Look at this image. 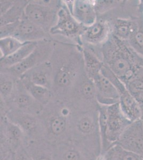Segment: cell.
Returning a JSON list of instances; mask_svg holds the SVG:
<instances>
[{"label":"cell","instance_id":"obj_27","mask_svg":"<svg viewBox=\"0 0 143 160\" xmlns=\"http://www.w3.org/2000/svg\"><path fill=\"white\" fill-rule=\"evenodd\" d=\"M28 1H15V3L3 15L1 16V26L20 20L24 15Z\"/></svg>","mask_w":143,"mask_h":160},{"label":"cell","instance_id":"obj_6","mask_svg":"<svg viewBox=\"0 0 143 160\" xmlns=\"http://www.w3.org/2000/svg\"><path fill=\"white\" fill-rule=\"evenodd\" d=\"M54 42L49 39L38 42L34 50L24 60L11 68H1V72L8 73L19 79L27 71L42 62L50 60L54 49Z\"/></svg>","mask_w":143,"mask_h":160},{"label":"cell","instance_id":"obj_9","mask_svg":"<svg viewBox=\"0 0 143 160\" xmlns=\"http://www.w3.org/2000/svg\"><path fill=\"white\" fill-rule=\"evenodd\" d=\"M1 107L6 109H15L35 115H40L44 106L33 98L18 79L11 98L7 102H1Z\"/></svg>","mask_w":143,"mask_h":160},{"label":"cell","instance_id":"obj_1","mask_svg":"<svg viewBox=\"0 0 143 160\" xmlns=\"http://www.w3.org/2000/svg\"><path fill=\"white\" fill-rule=\"evenodd\" d=\"M104 64L125 84L143 68V57L128 41L120 40L112 34L101 46Z\"/></svg>","mask_w":143,"mask_h":160},{"label":"cell","instance_id":"obj_3","mask_svg":"<svg viewBox=\"0 0 143 160\" xmlns=\"http://www.w3.org/2000/svg\"><path fill=\"white\" fill-rule=\"evenodd\" d=\"M74 109L67 102H51L39 115L43 124L45 139L57 145L68 140L69 122Z\"/></svg>","mask_w":143,"mask_h":160},{"label":"cell","instance_id":"obj_28","mask_svg":"<svg viewBox=\"0 0 143 160\" xmlns=\"http://www.w3.org/2000/svg\"><path fill=\"white\" fill-rule=\"evenodd\" d=\"M14 77L8 73L1 72L0 75V92L1 102H7L11 98L15 89L17 81Z\"/></svg>","mask_w":143,"mask_h":160},{"label":"cell","instance_id":"obj_16","mask_svg":"<svg viewBox=\"0 0 143 160\" xmlns=\"http://www.w3.org/2000/svg\"><path fill=\"white\" fill-rule=\"evenodd\" d=\"M49 32L31 22L24 15L14 36L21 42H38L49 39Z\"/></svg>","mask_w":143,"mask_h":160},{"label":"cell","instance_id":"obj_30","mask_svg":"<svg viewBox=\"0 0 143 160\" xmlns=\"http://www.w3.org/2000/svg\"><path fill=\"white\" fill-rule=\"evenodd\" d=\"M25 43L21 42L15 37H6L0 38L1 59L12 55Z\"/></svg>","mask_w":143,"mask_h":160},{"label":"cell","instance_id":"obj_31","mask_svg":"<svg viewBox=\"0 0 143 160\" xmlns=\"http://www.w3.org/2000/svg\"><path fill=\"white\" fill-rule=\"evenodd\" d=\"M128 42L138 53L143 57V29L140 28V26Z\"/></svg>","mask_w":143,"mask_h":160},{"label":"cell","instance_id":"obj_33","mask_svg":"<svg viewBox=\"0 0 143 160\" xmlns=\"http://www.w3.org/2000/svg\"><path fill=\"white\" fill-rule=\"evenodd\" d=\"M117 1H94L96 12L101 14L113 8L118 3Z\"/></svg>","mask_w":143,"mask_h":160},{"label":"cell","instance_id":"obj_24","mask_svg":"<svg viewBox=\"0 0 143 160\" xmlns=\"http://www.w3.org/2000/svg\"><path fill=\"white\" fill-rule=\"evenodd\" d=\"M138 24L132 20L116 19L112 29V34L120 40L128 41L138 28Z\"/></svg>","mask_w":143,"mask_h":160},{"label":"cell","instance_id":"obj_11","mask_svg":"<svg viewBox=\"0 0 143 160\" xmlns=\"http://www.w3.org/2000/svg\"><path fill=\"white\" fill-rule=\"evenodd\" d=\"M108 115L107 140L112 146L118 142L123 131L132 122L124 114L119 103L108 106Z\"/></svg>","mask_w":143,"mask_h":160},{"label":"cell","instance_id":"obj_2","mask_svg":"<svg viewBox=\"0 0 143 160\" xmlns=\"http://www.w3.org/2000/svg\"><path fill=\"white\" fill-rule=\"evenodd\" d=\"M68 140L80 146L97 159L101 153L98 109L75 108L71 115Z\"/></svg>","mask_w":143,"mask_h":160},{"label":"cell","instance_id":"obj_4","mask_svg":"<svg viewBox=\"0 0 143 160\" xmlns=\"http://www.w3.org/2000/svg\"><path fill=\"white\" fill-rule=\"evenodd\" d=\"M53 65L54 77L52 90L54 93L65 94L72 87L77 85L80 69V59L76 55L63 56V58L56 65Z\"/></svg>","mask_w":143,"mask_h":160},{"label":"cell","instance_id":"obj_17","mask_svg":"<svg viewBox=\"0 0 143 160\" xmlns=\"http://www.w3.org/2000/svg\"><path fill=\"white\" fill-rule=\"evenodd\" d=\"M21 77L27 78L35 84L52 90L54 77L53 64L50 60H47L27 71Z\"/></svg>","mask_w":143,"mask_h":160},{"label":"cell","instance_id":"obj_32","mask_svg":"<svg viewBox=\"0 0 143 160\" xmlns=\"http://www.w3.org/2000/svg\"><path fill=\"white\" fill-rule=\"evenodd\" d=\"M20 20L1 26L0 28L1 38L6 37H13L19 25Z\"/></svg>","mask_w":143,"mask_h":160},{"label":"cell","instance_id":"obj_23","mask_svg":"<svg viewBox=\"0 0 143 160\" xmlns=\"http://www.w3.org/2000/svg\"><path fill=\"white\" fill-rule=\"evenodd\" d=\"M38 44V42H27L12 55L1 59V69L11 68L22 62L34 50Z\"/></svg>","mask_w":143,"mask_h":160},{"label":"cell","instance_id":"obj_25","mask_svg":"<svg viewBox=\"0 0 143 160\" xmlns=\"http://www.w3.org/2000/svg\"><path fill=\"white\" fill-rule=\"evenodd\" d=\"M97 160H143V158L139 155L127 151L115 144L104 154L100 155Z\"/></svg>","mask_w":143,"mask_h":160},{"label":"cell","instance_id":"obj_13","mask_svg":"<svg viewBox=\"0 0 143 160\" xmlns=\"http://www.w3.org/2000/svg\"><path fill=\"white\" fill-rule=\"evenodd\" d=\"M27 138L20 128L6 117H1V144L8 146L13 153L22 145Z\"/></svg>","mask_w":143,"mask_h":160},{"label":"cell","instance_id":"obj_8","mask_svg":"<svg viewBox=\"0 0 143 160\" xmlns=\"http://www.w3.org/2000/svg\"><path fill=\"white\" fill-rule=\"evenodd\" d=\"M62 2L57 11L56 22L51 28L49 34L71 39H78L80 42V37L85 27L75 19L65 1Z\"/></svg>","mask_w":143,"mask_h":160},{"label":"cell","instance_id":"obj_7","mask_svg":"<svg viewBox=\"0 0 143 160\" xmlns=\"http://www.w3.org/2000/svg\"><path fill=\"white\" fill-rule=\"evenodd\" d=\"M1 117H6L20 128L25 135L27 141L45 139L43 124L39 115L9 109L4 114L1 115Z\"/></svg>","mask_w":143,"mask_h":160},{"label":"cell","instance_id":"obj_10","mask_svg":"<svg viewBox=\"0 0 143 160\" xmlns=\"http://www.w3.org/2000/svg\"><path fill=\"white\" fill-rule=\"evenodd\" d=\"M115 144L143 158V120L132 122Z\"/></svg>","mask_w":143,"mask_h":160},{"label":"cell","instance_id":"obj_22","mask_svg":"<svg viewBox=\"0 0 143 160\" xmlns=\"http://www.w3.org/2000/svg\"><path fill=\"white\" fill-rule=\"evenodd\" d=\"M19 80L31 96L42 105L45 106L52 102L54 97L52 90L33 83L24 77H21Z\"/></svg>","mask_w":143,"mask_h":160},{"label":"cell","instance_id":"obj_19","mask_svg":"<svg viewBox=\"0 0 143 160\" xmlns=\"http://www.w3.org/2000/svg\"><path fill=\"white\" fill-rule=\"evenodd\" d=\"M55 146L56 160H97L85 149L69 140Z\"/></svg>","mask_w":143,"mask_h":160},{"label":"cell","instance_id":"obj_14","mask_svg":"<svg viewBox=\"0 0 143 160\" xmlns=\"http://www.w3.org/2000/svg\"><path fill=\"white\" fill-rule=\"evenodd\" d=\"M111 31L112 28L109 22L97 18L94 24L85 28L80 37V40L87 45L101 46L112 34Z\"/></svg>","mask_w":143,"mask_h":160},{"label":"cell","instance_id":"obj_5","mask_svg":"<svg viewBox=\"0 0 143 160\" xmlns=\"http://www.w3.org/2000/svg\"><path fill=\"white\" fill-rule=\"evenodd\" d=\"M58 1H28L24 11L25 16L49 32L56 24L57 14L61 4Z\"/></svg>","mask_w":143,"mask_h":160},{"label":"cell","instance_id":"obj_15","mask_svg":"<svg viewBox=\"0 0 143 160\" xmlns=\"http://www.w3.org/2000/svg\"><path fill=\"white\" fill-rule=\"evenodd\" d=\"M92 80L96 87V101L98 104L110 106L119 103V93L110 81L101 72Z\"/></svg>","mask_w":143,"mask_h":160},{"label":"cell","instance_id":"obj_29","mask_svg":"<svg viewBox=\"0 0 143 160\" xmlns=\"http://www.w3.org/2000/svg\"><path fill=\"white\" fill-rule=\"evenodd\" d=\"M127 90L141 106H143V68L129 82L125 84Z\"/></svg>","mask_w":143,"mask_h":160},{"label":"cell","instance_id":"obj_34","mask_svg":"<svg viewBox=\"0 0 143 160\" xmlns=\"http://www.w3.org/2000/svg\"><path fill=\"white\" fill-rule=\"evenodd\" d=\"M13 160H32L26 149L25 146L22 145L13 153Z\"/></svg>","mask_w":143,"mask_h":160},{"label":"cell","instance_id":"obj_35","mask_svg":"<svg viewBox=\"0 0 143 160\" xmlns=\"http://www.w3.org/2000/svg\"><path fill=\"white\" fill-rule=\"evenodd\" d=\"M15 1L2 0L0 1L1 6V16L3 15L9 10L15 3Z\"/></svg>","mask_w":143,"mask_h":160},{"label":"cell","instance_id":"obj_18","mask_svg":"<svg viewBox=\"0 0 143 160\" xmlns=\"http://www.w3.org/2000/svg\"><path fill=\"white\" fill-rule=\"evenodd\" d=\"M24 146L32 160H56V146L45 139L27 140Z\"/></svg>","mask_w":143,"mask_h":160},{"label":"cell","instance_id":"obj_26","mask_svg":"<svg viewBox=\"0 0 143 160\" xmlns=\"http://www.w3.org/2000/svg\"><path fill=\"white\" fill-rule=\"evenodd\" d=\"M98 124L101 140V153L103 154L111 147L107 140L108 128V106L98 104Z\"/></svg>","mask_w":143,"mask_h":160},{"label":"cell","instance_id":"obj_12","mask_svg":"<svg viewBox=\"0 0 143 160\" xmlns=\"http://www.w3.org/2000/svg\"><path fill=\"white\" fill-rule=\"evenodd\" d=\"M73 17L84 27H88L97 20L94 1L74 0L65 1Z\"/></svg>","mask_w":143,"mask_h":160},{"label":"cell","instance_id":"obj_21","mask_svg":"<svg viewBox=\"0 0 143 160\" xmlns=\"http://www.w3.org/2000/svg\"><path fill=\"white\" fill-rule=\"evenodd\" d=\"M81 52L85 74L90 79L93 80L101 72L103 62L97 53L89 48L83 46L81 48Z\"/></svg>","mask_w":143,"mask_h":160},{"label":"cell","instance_id":"obj_20","mask_svg":"<svg viewBox=\"0 0 143 160\" xmlns=\"http://www.w3.org/2000/svg\"><path fill=\"white\" fill-rule=\"evenodd\" d=\"M119 104L124 114L131 122L143 120L141 106L128 90L120 96Z\"/></svg>","mask_w":143,"mask_h":160}]
</instances>
